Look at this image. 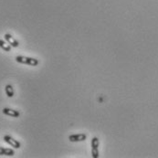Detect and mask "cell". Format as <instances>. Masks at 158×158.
Masks as SVG:
<instances>
[{"label": "cell", "instance_id": "5b68a950", "mask_svg": "<svg viewBox=\"0 0 158 158\" xmlns=\"http://www.w3.org/2000/svg\"><path fill=\"white\" fill-rule=\"evenodd\" d=\"M87 138L86 134H76V135H71L69 136V140L72 143H76V142H83L85 141Z\"/></svg>", "mask_w": 158, "mask_h": 158}, {"label": "cell", "instance_id": "277c9868", "mask_svg": "<svg viewBox=\"0 0 158 158\" xmlns=\"http://www.w3.org/2000/svg\"><path fill=\"white\" fill-rule=\"evenodd\" d=\"M4 38H5L6 41L9 45L11 46L12 48H18V47L19 46V42L12 35H10V34L7 33V34H5Z\"/></svg>", "mask_w": 158, "mask_h": 158}, {"label": "cell", "instance_id": "9c48e42d", "mask_svg": "<svg viewBox=\"0 0 158 158\" xmlns=\"http://www.w3.org/2000/svg\"><path fill=\"white\" fill-rule=\"evenodd\" d=\"M5 91H6V94L8 98H12L14 96V89H13L11 84H7L5 87Z\"/></svg>", "mask_w": 158, "mask_h": 158}, {"label": "cell", "instance_id": "ba28073f", "mask_svg": "<svg viewBox=\"0 0 158 158\" xmlns=\"http://www.w3.org/2000/svg\"><path fill=\"white\" fill-rule=\"evenodd\" d=\"M0 48L4 50V51H6V52H9L10 50H11V46L9 45L6 41H5V40H0Z\"/></svg>", "mask_w": 158, "mask_h": 158}, {"label": "cell", "instance_id": "3957f363", "mask_svg": "<svg viewBox=\"0 0 158 158\" xmlns=\"http://www.w3.org/2000/svg\"><path fill=\"white\" fill-rule=\"evenodd\" d=\"M3 139H4V141H5L6 143H8L10 146H12V147L15 148V149H19V148L21 147V143H19V141L14 139L13 137H11L10 135H5Z\"/></svg>", "mask_w": 158, "mask_h": 158}, {"label": "cell", "instance_id": "7a4b0ae2", "mask_svg": "<svg viewBox=\"0 0 158 158\" xmlns=\"http://www.w3.org/2000/svg\"><path fill=\"white\" fill-rule=\"evenodd\" d=\"M99 144H100V141L97 137H92L91 139V157L92 158H99Z\"/></svg>", "mask_w": 158, "mask_h": 158}, {"label": "cell", "instance_id": "8992f818", "mask_svg": "<svg viewBox=\"0 0 158 158\" xmlns=\"http://www.w3.org/2000/svg\"><path fill=\"white\" fill-rule=\"evenodd\" d=\"M2 113H4L5 115L11 116V117H14V118H18V117L20 116V113L19 111L13 110V109H10V108H4L2 110Z\"/></svg>", "mask_w": 158, "mask_h": 158}, {"label": "cell", "instance_id": "52a82bcc", "mask_svg": "<svg viewBox=\"0 0 158 158\" xmlns=\"http://www.w3.org/2000/svg\"><path fill=\"white\" fill-rule=\"evenodd\" d=\"M15 155V151L11 148H5L0 147V156H13Z\"/></svg>", "mask_w": 158, "mask_h": 158}, {"label": "cell", "instance_id": "6da1fadb", "mask_svg": "<svg viewBox=\"0 0 158 158\" xmlns=\"http://www.w3.org/2000/svg\"><path fill=\"white\" fill-rule=\"evenodd\" d=\"M16 61L18 63L20 64H26V65H29V66H38L40 61L39 60L35 59V58H30V57H25V56H18L16 57Z\"/></svg>", "mask_w": 158, "mask_h": 158}]
</instances>
